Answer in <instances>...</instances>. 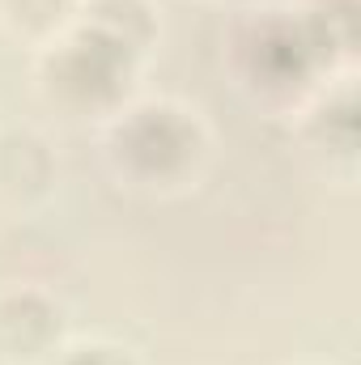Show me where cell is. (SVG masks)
Returning a JSON list of instances; mask_svg holds the SVG:
<instances>
[{"instance_id":"cell-2","label":"cell","mask_w":361,"mask_h":365,"mask_svg":"<svg viewBox=\"0 0 361 365\" xmlns=\"http://www.w3.org/2000/svg\"><path fill=\"white\" fill-rule=\"evenodd\" d=\"M225 68L238 93L264 115L293 119L332 77L293 0H251L225 30Z\"/></svg>"},{"instance_id":"cell-6","label":"cell","mask_w":361,"mask_h":365,"mask_svg":"<svg viewBox=\"0 0 361 365\" xmlns=\"http://www.w3.org/2000/svg\"><path fill=\"white\" fill-rule=\"evenodd\" d=\"M60 158L47 132L30 123L0 128V204L13 212H34L56 195Z\"/></svg>"},{"instance_id":"cell-9","label":"cell","mask_w":361,"mask_h":365,"mask_svg":"<svg viewBox=\"0 0 361 365\" xmlns=\"http://www.w3.org/2000/svg\"><path fill=\"white\" fill-rule=\"evenodd\" d=\"M81 0H0V34L26 51L51 43L77 21Z\"/></svg>"},{"instance_id":"cell-3","label":"cell","mask_w":361,"mask_h":365,"mask_svg":"<svg viewBox=\"0 0 361 365\" xmlns=\"http://www.w3.org/2000/svg\"><path fill=\"white\" fill-rule=\"evenodd\" d=\"M145 64L132 60L111 38L73 21L64 34L30 51V90L34 98L73 123H102L128 98L141 93Z\"/></svg>"},{"instance_id":"cell-1","label":"cell","mask_w":361,"mask_h":365,"mask_svg":"<svg viewBox=\"0 0 361 365\" xmlns=\"http://www.w3.org/2000/svg\"><path fill=\"white\" fill-rule=\"evenodd\" d=\"M98 158L111 182L141 200H183L217 158L213 123L179 93H136L98 123Z\"/></svg>"},{"instance_id":"cell-5","label":"cell","mask_w":361,"mask_h":365,"mask_svg":"<svg viewBox=\"0 0 361 365\" xmlns=\"http://www.w3.org/2000/svg\"><path fill=\"white\" fill-rule=\"evenodd\" d=\"M73 336L68 302L39 284L17 280L0 284V365H43Z\"/></svg>"},{"instance_id":"cell-11","label":"cell","mask_w":361,"mask_h":365,"mask_svg":"<svg viewBox=\"0 0 361 365\" xmlns=\"http://www.w3.org/2000/svg\"><path fill=\"white\" fill-rule=\"evenodd\" d=\"M285 365H327V361H285Z\"/></svg>"},{"instance_id":"cell-7","label":"cell","mask_w":361,"mask_h":365,"mask_svg":"<svg viewBox=\"0 0 361 365\" xmlns=\"http://www.w3.org/2000/svg\"><path fill=\"white\" fill-rule=\"evenodd\" d=\"M77 21L111 38L115 47H123L145 68L162 47V13L153 0H81Z\"/></svg>"},{"instance_id":"cell-8","label":"cell","mask_w":361,"mask_h":365,"mask_svg":"<svg viewBox=\"0 0 361 365\" xmlns=\"http://www.w3.org/2000/svg\"><path fill=\"white\" fill-rule=\"evenodd\" d=\"M332 73H357V0H293Z\"/></svg>"},{"instance_id":"cell-4","label":"cell","mask_w":361,"mask_h":365,"mask_svg":"<svg viewBox=\"0 0 361 365\" xmlns=\"http://www.w3.org/2000/svg\"><path fill=\"white\" fill-rule=\"evenodd\" d=\"M293 132L306 158L327 175V182L357 187L361 170V128H357V73L332 77L298 115Z\"/></svg>"},{"instance_id":"cell-10","label":"cell","mask_w":361,"mask_h":365,"mask_svg":"<svg viewBox=\"0 0 361 365\" xmlns=\"http://www.w3.org/2000/svg\"><path fill=\"white\" fill-rule=\"evenodd\" d=\"M43 365H145V361L132 344H123L115 336H77L73 331L64 340V349Z\"/></svg>"}]
</instances>
